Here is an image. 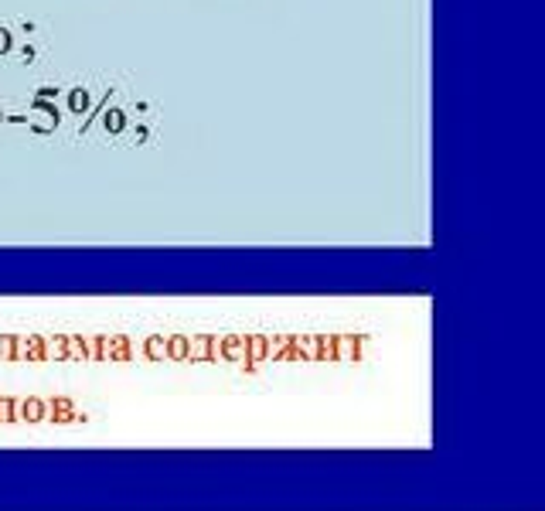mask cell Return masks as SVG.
Here are the masks:
<instances>
[{"instance_id":"1","label":"cell","mask_w":545,"mask_h":511,"mask_svg":"<svg viewBox=\"0 0 545 511\" xmlns=\"http://www.w3.org/2000/svg\"><path fill=\"white\" fill-rule=\"evenodd\" d=\"M365 337H354V335H337L334 337V358H341V361H358V358H365Z\"/></svg>"},{"instance_id":"2","label":"cell","mask_w":545,"mask_h":511,"mask_svg":"<svg viewBox=\"0 0 545 511\" xmlns=\"http://www.w3.org/2000/svg\"><path fill=\"white\" fill-rule=\"evenodd\" d=\"M44 419H55V423H72V419H78L76 402H72V399H52V402H48V416H44Z\"/></svg>"},{"instance_id":"3","label":"cell","mask_w":545,"mask_h":511,"mask_svg":"<svg viewBox=\"0 0 545 511\" xmlns=\"http://www.w3.org/2000/svg\"><path fill=\"white\" fill-rule=\"evenodd\" d=\"M48 416V402H41V399H24V402H18V419H28V423H41Z\"/></svg>"},{"instance_id":"4","label":"cell","mask_w":545,"mask_h":511,"mask_svg":"<svg viewBox=\"0 0 545 511\" xmlns=\"http://www.w3.org/2000/svg\"><path fill=\"white\" fill-rule=\"evenodd\" d=\"M14 358H28V361H41V337H14Z\"/></svg>"},{"instance_id":"5","label":"cell","mask_w":545,"mask_h":511,"mask_svg":"<svg viewBox=\"0 0 545 511\" xmlns=\"http://www.w3.org/2000/svg\"><path fill=\"white\" fill-rule=\"evenodd\" d=\"M263 358H270V337H263V335H249V337H246V361H253V365H259Z\"/></svg>"},{"instance_id":"6","label":"cell","mask_w":545,"mask_h":511,"mask_svg":"<svg viewBox=\"0 0 545 511\" xmlns=\"http://www.w3.org/2000/svg\"><path fill=\"white\" fill-rule=\"evenodd\" d=\"M102 126H106V133H109V137H119V133L126 130V113H123V109H109V102H106Z\"/></svg>"},{"instance_id":"7","label":"cell","mask_w":545,"mask_h":511,"mask_svg":"<svg viewBox=\"0 0 545 511\" xmlns=\"http://www.w3.org/2000/svg\"><path fill=\"white\" fill-rule=\"evenodd\" d=\"M222 358L229 361H246V337H222Z\"/></svg>"},{"instance_id":"8","label":"cell","mask_w":545,"mask_h":511,"mask_svg":"<svg viewBox=\"0 0 545 511\" xmlns=\"http://www.w3.org/2000/svg\"><path fill=\"white\" fill-rule=\"evenodd\" d=\"M208 348H212V335L188 337V358H191V361H205V358H208Z\"/></svg>"},{"instance_id":"9","label":"cell","mask_w":545,"mask_h":511,"mask_svg":"<svg viewBox=\"0 0 545 511\" xmlns=\"http://www.w3.org/2000/svg\"><path fill=\"white\" fill-rule=\"evenodd\" d=\"M143 354H147L150 361H160V358H167V337H160V335L147 337V341H143Z\"/></svg>"},{"instance_id":"10","label":"cell","mask_w":545,"mask_h":511,"mask_svg":"<svg viewBox=\"0 0 545 511\" xmlns=\"http://www.w3.org/2000/svg\"><path fill=\"white\" fill-rule=\"evenodd\" d=\"M167 358L184 361V358H188V337H184V335H171V337H167Z\"/></svg>"},{"instance_id":"11","label":"cell","mask_w":545,"mask_h":511,"mask_svg":"<svg viewBox=\"0 0 545 511\" xmlns=\"http://www.w3.org/2000/svg\"><path fill=\"white\" fill-rule=\"evenodd\" d=\"M68 109L78 113V116L89 113V92H85V89H72V92H68Z\"/></svg>"},{"instance_id":"12","label":"cell","mask_w":545,"mask_h":511,"mask_svg":"<svg viewBox=\"0 0 545 511\" xmlns=\"http://www.w3.org/2000/svg\"><path fill=\"white\" fill-rule=\"evenodd\" d=\"M41 351H44V358H65V337H44Z\"/></svg>"},{"instance_id":"13","label":"cell","mask_w":545,"mask_h":511,"mask_svg":"<svg viewBox=\"0 0 545 511\" xmlns=\"http://www.w3.org/2000/svg\"><path fill=\"white\" fill-rule=\"evenodd\" d=\"M18 419V399H0V423H14Z\"/></svg>"},{"instance_id":"14","label":"cell","mask_w":545,"mask_h":511,"mask_svg":"<svg viewBox=\"0 0 545 511\" xmlns=\"http://www.w3.org/2000/svg\"><path fill=\"white\" fill-rule=\"evenodd\" d=\"M0 361H14V337L0 335Z\"/></svg>"},{"instance_id":"15","label":"cell","mask_w":545,"mask_h":511,"mask_svg":"<svg viewBox=\"0 0 545 511\" xmlns=\"http://www.w3.org/2000/svg\"><path fill=\"white\" fill-rule=\"evenodd\" d=\"M14 48V38H11V31L7 28H0V55H7Z\"/></svg>"},{"instance_id":"16","label":"cell","mask_w":545,"mask_h":511,"mask_svg":"<svg viewBox=\"0 0 545 511\" xmlns=\"http://www.w3.org/2000/svg\"><path fill=\"white\" fill-rule=\"evenodd\" d=\"M85 344V358H99V337H82Z\"/></svg>"}]
</instances>
